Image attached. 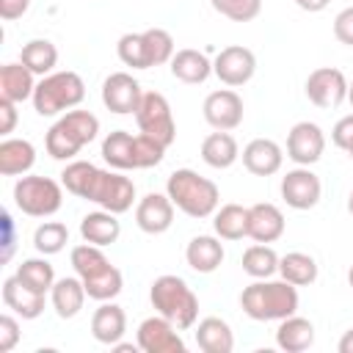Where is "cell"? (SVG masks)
I'll list each match as a JSON object with an SVG mask.
<instances>
[{
	"instance_id": "1",
	"label": "cell",
	"mask_w": 353,
	"mask_h": 353,
	"mask_svg": "<svg viewBox=\"0 0 353 353\" xmlns=\"http://www.w3.org/2000/svg\"><path fill=\"white\" fill-rule=\"evenodd\" d=\"M298 287L284 279H254L240 292V309L256 323H279L298 312Z\"/></svg>"
},
{
	"instance_id": "2",
	"label": "cell",
	"mask_w": 353,
	"mask_h": 353,
	"mask_svg": "<svg viewBox=\"0 0 353 353\" xmlns=\"http://www.w3.org/2000/svg\"><path fill=\"white\" fill-rule=\"evenodd\" d=\"M165 157V146L154 138L127 130H113L102 138V160L116 171H143L160 165Z\"/></svg>"
},
{
	"instance_id": "3",
	"label": "cell",
	"mask_w": 353,
	"mask_h": 353,
	"mask_svg": "<svg viewBox=\"0 0 353 353\" xmlns=\"http://www.w3.org/2000/svg\"><path fill=\"white\" fill-rule=\"evenodd\" d=\"M165 193L179 212L188 218H210L221 204V190L212 179L193 168H176L165 179Z\"/></svg>"
},
{
	"instance_id": "4",
	"label": "cell",
	"mask_w": 353,
	"mask_h": 353,
	"mask_svg": "<svg viewBox=\"0 0 353 353\" xmlns=\"http://www.w3.org/2000/svg\"><path fill=\"white\" fill-rule=\"evenodd\" d=\"M149 301H152V309L165 320H171L179 331L193 328L199 320V298L182 276H174V273L157 276L149 287Z\"/></svg>"
},
{
	"instance_id": "5",
	"label": "cell",
	"mask_w": 353,
	"mask_h": 353,
	"mask_svg": "<svg viewBox=\"0 0 353 353\" xmlns=\"http://www.w3.org/2000/svg\"><path fill=\"white\" fill-rule=\"evenodd\" d=\"M99 135V119L91 110H66L50 130L44 138L47 154L52 160L69 163L80 154L83 146H88L94 138Z\"/></svg>"
},
{
	"instance_id": "6",
	"label": "cell",
	"mask_w": 353,
	"mask_h": 353,
	"mask_svg": "<svg viewBox=\"0 0 353 353\" xmlns=\"http://www.w3.org/2000/svg\"><path fill=\"white\" fill-rule=\"evenodd\" d=\"M174 36L165 28H146L141 33H124L116 41V55L130 69L163 66L174 58Z\"/></svg>"
},
{
	"instance_id": "7",
	"label": "cell",
	"mask_w": 353,
	"mask_h": 353,
	"mask_svg": "<svg viewBox=\"0 0 353 353\" xmlns=\"http://www.w3.org/2000/svg\"><path fill=\"white\" fill-rule=\"evenodd\" d=\"M85 97V83L77 72L63 69V72H50L36 83L33 91V110L39 116H58L72 108H77Z\"/></svg>"
},
{
	"instance_id": "8",
	"label": "cell",
	"mask_w": 353,
	"mask_h": 353,
	"mask_svg": "<svg viewBox=\"0 0 353 353\" xmlns=\"http://www.w3.org/2000/svg\"><path fill=\"white\" fill-rule=\"evenodd\" d=\"M63 185L52 176L25 174L14 182V204L30 218H50L63 207Z\"/></svg>"
},
{
	"instance_id": "9",
	"label": "cell",
	"mask_w": 353,
	"mask_h": 353,
	"mask_svg": "<svg viewBox=\"0 0 353 353\" xmlns=\"http://www.w3.org/2000/svg\"><path fill=\"white\" fill-rule=\"evenodd\" d=\"M85 201H94L97 207L121 215L135 204V182L130 176H124L121 171H116V168L113 171L97 168L94 179L88 185Z\"/></svg>"
},
{
	"instance_id": "10",
	"label": "cell",
	"mask_w": 353,
	"mask_h": 353,
	"mask_svg": "<svg viewBox=\"0 0 353 353\" xmlns=\"http://www.w3.org/2000/svg\"><path fill=\"white\" fill-rule=\"evenodd\" d=\"M135 124H138V132L154 138L165 149L176 138V121H174L171 105L160 91H143V99L135 110Z\"/></svg>"
},
{
	"instance_id": "11",
	"label": "cell",
	"mask_w": 353,
	"mask_h": 353,
	"mask_svg": "<svg viewBox=\"0 0 353 353\" xmlns=\"http://www.w3.org/2000/svg\"><path fill=\"white\" fill-rule=\"evenodd\" d=\"M347 77L342 69L336 66H317L314 72H309L306 83H303V91H306V99L314 105V108H323V110H334L339 108L345 99H347Z\"/></svg>"
},
{
	"instance_id": "12",
	"label": "cell",
	"mask_w": 353,
	"mask_h": 353,
	"mask_svg": "<svg viewBox=\"0 0 353 353\" xmlns=\"http://www.w3.org/2000/svg\"><path fill=\"white\" fill-rule=\"evenodd\" d=\"M279 190H281L284 204L292 207V210H298V212L317 207L320 199H323V182H320V176H317L309 165H295V168H290V171L281 176Z\"/></svg>"
},
{
	"instance_id": "13",
	"label": "cell",
	"mask_w": 353,
	"mask_h": 353,
	"mask_svg": "<svg viewBox=\"0 0 353 353\" xmlns=\"http://www.w3.org/2000/svg\"><path fill=\"white\" fill-rule=\"evenodd\" d=\"M212 74L229 85V88H237V85H245L254 74H256V55L254 50L243 47V44H229L223 47L215 61H212Z\"/></svg>"
},
{
	"instance_id": "14",
	"label": "cell",
	"mask_w": 353,
	"mask_h": 353,
	"mask_svg": "<svg viewBox=\"0 0 353 353\" xmlns=\"http://www.w3.org/2000/svg\"><path fill=\"white\" fill-rule=\"evenodd\" d=\"M201 113H204V121L212 130L232 132V130H237L243 124L245 105H243V97L234 88H218V91L207 94V99L201 105Z\"/></svg>"
},
{
	"instance_id": "15",
	"label": "cell",
	"mask_w": 353,
	"mask_h": 353,
	"mask_svg": "<svg viewBox=\"0 0 353 353\" xmlns=\"http://www.w3.org/2000/svg\"><path fill=\"white\" fill-rule=\"evenodd\" d=\"M135 342L143 353H185V339L179 334V328L165 320L163 314H152L146 320H141Z\"/></svg>"
},
{
	"instance_id": "16",
	"label": "cell",
	"mask_w": 353,
	"mask_h": 353,
	"mask_svg": "<svg viewBox=\"0 0 353 353\" xmlns=\"http://www.w3.org/2000/svg\"><path fill=\"white\" fill-rule=\"evenodd\" d=\"M143 99L141 83L130 72H113L102 83V105L116 116H135L138 105Z\"/></svg>"
},
{
	"instance_id": "17",
	"label": "cell",
	"mask_w": 353,
	"mask_h": 353,
	"mask_svg": "<svg viewBox=\"0 0 353 353\" xmlns=\"http://www.w3.org/2000/svg\"><path fill=\"white\" fill-rule=\"evenodd\" d=\"M325 152V132L314 121H298L287 132V157L295 165H314Z\"/></svg>"
},
{
	"instance_id": "18",
	"label": "cell",
	"mask_w": 353,
	"mask_h": 353,
	"mask_svg": "<svg viewBox=\"0 0 353 353\" xmlns=\"http://www.w3.org/2000/svg\"><path fill=\"white\" fill-rule=\"evenodd\" d=\"M174 201L168 199V193H146L143 199H138L135 204V223L143 234H163L171 229L174 223Z\"/></svg>"
},
{
	"instance_id": "19",
	"label": "cell",
	"mask_w": 353,
	"mask_h": 353,
	"mask_svg": "<svg viewBox=\"0 0 353 353\" xmlns=\"http://www.w3.org/2000/svg\"><path fill=\"white\" fill-rule=\"evenodd\" d=\"M243 165L254 176H273L284 165V149L273 138H254L243 146Z\"/></svg>"
},
{
	"instance_id": "20",
	"label": "cell",
	"mask_w": 353,
	"mask_h": 353,
	"mask_svg": "<svg viewBox=\"0 0 353 353\" xmlns=\"http://www.w3.org/2000/svg\"><path fill=\"white\" fill-rule=\"evenodd\" d=\"M287 229L284 212L270 204V201H259L248 207V237L254 243H276Z\"/></svg>"
},
{
	"instance_id": "21",
	"label": "cell",
	"mask_w": 353,
	"mask_h": 353,
	"mask_svg": "<svg viewBox=\"0 0 353 353\" xmlns=\"http://www.w3.org/2000/svg\"><path fill=\"white\" fill-rule=\"evenodd\" d=\"M226 259L223 243L218 234H196L185 245V262L196 273H215Z\"/></svg>"
},
{
	"instance_id": "22",
	"label": "cell",
	"mask_w": 353,
	"mask_h": 353,
	"mask_svg": "<svg viewBox=\"0 0 353 353\" xmlns=\"http://www.w3.org/2000/svg\"><path fill=\"white\" fill-rule=\"evenodd\" d=\"M127 334V314L119 303L113 301H102L94 314H91V336L99 342V345H116L121 342Z\"/></svg>"
},
{
	"instance_id": "23",
	"label": "cell",
	"mask_w": 353,
	"mask_h": 353,
	"mask_svg": "<svg viewBox=\"0 0 353 353\" xmlns=\"http://www.w3.org/2000/svg\"><path fill=\"white\" fill-rule=\"evenodd\" d=\"M44 301H47V295L25 287L17 276H8L3 281V303H6V309H11L22 320H36L44 312Z\"/></svg>"
},
{
	"instance_id": "24",
	"label": "cell",
	"mask_w": 353,
	"mask_h": 353,
	"mask_svg": "<svg viewBox=\"0 0 353 353\" xmlns=\"http://www.w3.org/2000/svg\"><path fill=\"white\" fill-rule=\"evenodd\" d=\"M88 292H85V284L80 276H63V279H55L52 290H50V303L55 309V314L61 320H72L83 312V303H85Z\"/></svg>"
},
{
	"instance_id": "25",
	"label": "cell",
	"mask_w": 353,
	"mask_h": 353,
	"mask_svg": "<svg viewBox=\"0 0 353 353\" xmlns=\"http://www.w3.org/2000/svg\"><path fill=\"white\" fill-rule=\"evenodd\" d=\"M36 165V146L28 138H3L0 141V174L25 176Z\"/></svg>"
},
{
	"instance_id": "26",
	"label": "cell",
	"mask_w": 353,
	"mask_h": 353,
	"mask_svg": "<svg viewBox=\"0 0 353 353\" xmlns=\"http://www.w3.org/2000/svg\"><path fill=\"white\" fill-rule=\"evenodd\" d=\"M168 69H171V74H174L179 83L199 85V83H204V80L212 74V61H210L201 50L185 47V50H176V52H174V58L168 61Z\"/></svg>"
},
{
	"instance_id": "27",
	"label": "cell",
	"mask_w": 353,
	"mask_h": 353,
	"mask_svg": "<svg viewBox=\"0 0 353 353\" xmlns=\"http://www.w3.org/2000/svg\"><path fill=\"white\" fill-rule=\"evenodd\" d=\"M121 234V223H119V215L116 212H108V210H94V212H85L80 218V237L85 243H94V245H113Z\"/></svg>"
},
{
	"instance_id": "28",
	"label": "cell",
	"mask_w": 353,
	"mask_h": 353,
	"mask_svg": "<svg viewBox=\"0 0 353 353\" xmlns=\"http://www.w3.org/2000/svg\"><path fill=\"white\" fill-rule=\"evenodd\" d=\"M276 345L284 350V353H303L314 345V325L309 317H301L298 312L279 320V328H276Z\"/></svg>"
},
{
	"instance_id": "29",
	"label": "cell",
	"mask_w": 353,
	"mask_h": 353,
	"mask_svg": "<svg viewBox=\"0 0 353 353\" xmlns=\"http://www.w3.org/2000/svg\"><path fill=\"white\" fill-rule=\"evenodd\" d=\"M36 91V74L22 63H3L0 66V97L22 105L25 99H33Z\"/></svg>"
},
{
	"instance_id": "30",
	"label": "cell",
	"mask_w": 353,
	"mask_h": 353,
	"mask_svg": "<svg viewBox=\"0 0 353 353\" xmlns=\"http://www.w3.org/2000/svg\"><path fill=\"white\" fill-rule=\"evenodd\" d=\"M240 157V146L234 141L232 132H223V130H215L210 132L204 141H201V160L210 165V168H232Z\"/></svg>"
},
{
	"instance_id": "31",
	"label": "cell",
	"mask_w": 353,
	"mask_h": 353,
	"mask_svg": "<svg viewBox=\"0 0 353 353\" xmlns=\"http://www.w3.org/2000/svg\"><path fill=\"white\" fill-rule=\"evenodd\" d=\"M196 345L204 353H232L234 350V331L221 317H204L196 325Z\"/></svg>"
},
{
	"instance_id": "32",
	"label": "cell",
	"mask_w": 353,
	"mask_h": 353,
	"mask_svg": "<svg viewBox=\"0 0 353 353\" xmlns=\"http://www.w3.org/2000/svg\"><path fill=\"white\" fill-rule=\"evenodd\" d=\"M279 276L295 287H309L317 281L320 268L317 259L306 251H287L284 256H279Z\"/></svg>"
},
{
	"instance_id": "33",
	"label": "cell",
	"mask_w": 353,
	"mask_h": 353,
	"mask_svg": "<svg viewBox=\"0 0 353 353\" xmlns=\"http://www.w3.org/2000/svg\"><path fill=\"white\" fill-rule=\"evenodd\" d=\"M19 61H22L36 77H44V74L55 72V66H58V47H55L50 39H30V41L22 44Z\"/></svg>"
},
{
	"instance_id": "34",
	"label": "cell",
	"mask_w": 353,
	"mask_h": 353,
	"mask_svg": "<svg viewBox=\"0 0 353 353\" xmlns=\"http://www.w3.org/2000/svg\"><path fill=\"white\" fill-rule=\"evenodd\" d=\"M212 229L221 240H243L248 237V207L223 204L212 215Z\"/></svg>"
},
{
	"instance_id": "35",
	"label": "cell",
	"mask_w": 353,
	"mask_h": 353,
	"mask_svg": "<svg viewBox=\"0 0 353 353\" xmlns=\"http://www.w3.org/2000/svg\"><path fill=\"white\" fill-rule=\"evenodd\" d=\"M25 287L47 295L55 284V268L50 265V259L41 254V256H30V259H22L17 265V273H14Z\"/></svg>"
},
{
	"instance_id": "36",
	"label": "cell",
	"mask_w": 353,
	"mask_h": 353,
	"mask_svg": "<svg viewBox=\"0 0 353 353\" xmlns=\"http://www.w3.org/2000/svg\"><path fill=\"white\" fill-rule=\"evenodd\" d=\"M243 273L251 279H273L279 273V254L270 243H254L243 251Z\"/></svg>"
},
{
	"instance_id": "37",
	"label": "cell",
	"mask_w": 353,
	"mask_h": 353,
	"mask_svg": "<svg viewBox=\"0 0 353 353\" xmlns=\"http://www.w3.org/2000/svg\"><path fill=\"white\" fill-rule=\"evenodd\" d=\"M83 284H85V292H88V298L91 301H113V298H119V292L124 290V276H121V270L110 262L105 270H99L97 276H91V279H83Z\"/></svg>"
},
{
	"instance_id": "38",
	"label": "cell",
	"mask_w": 353,
	"mask_h": 353,
	"mask_svg": "<svg viewBox=\"0 0 353 353\" xmlns=\"http://www.w3.org/2000/svg\"><path fill=\"white\" fill-rule=\"evenodd\" d=\"M69 262H72V268H74V273H77L80 279H91V276H97L99 270H105V268L110 265V259L105 256L102 245L85 243V240L72 248Z\"/></svg>"
},
{
	"instance_id": "39",
	"label": "cell",
	"mask_w": 353,
	"mask_h": 353,
	"mask_svg": "<svg viewBox=\"0 0 353 353\" xmlns=\"http://www.w3.org/2000/svg\"><path fill=\"white\" fill-rule=\"evenodd\" d=\"M69 243V229L66 223L61 221H44L41 226H36L33 232V248L44 256H52V254H61Z\"/></svg>"
},
{
	"instance_id": "40",
	"label": "cell",
	"mask_w": 353,
	"mask_h": 353,
	"mask_svg": "<svg viewBox=\"0 0 353 353\" xmlns=\"http://www.w3.org/2000/svg\"><path fill=\"white\" fill-rule=\"evenodd\" d=\"M97 168H99V165H94V163H88V160H69V163L63 165V171H61V185L66 188V193H72V196H77V199H85L88 185H91Z\"/></svg>"
},
{
	"instance_id": "41",
	"label": "cell",
	"mask_w": 353,
	"mask_h": 353,
	"mask_svg": "<svg viewBox=\"0 0 353 353\" xmlns=\"http://www.w3.org/2000/svg\"><path fill=\"white\" fill-rule=\"evenodd\" d=\"M210 6L232 22H254L262 14V0H210Z\"/></svg>"
},
{
	"instance_id": "42",
	"label": "cell",
	"mask_w": 353,
	"mask_h": 353,
	"mask_svg": "<svg viewBox=\"0 0 353 353\" xmlns=\"http://www.w3.org/2000/svg\"><path fill=\"white\" fill-rule=\"evenodd\" d=\"M22 331H19V320L14 312H6L0 314V353H11L19 342Z\"/></svg>"
},
{
	"instance_id": "43",
	"label": "cell",
	"mask_w": 353,
	"mask_h": 353,
	"mask_svg": "<svg viewBox=\"0 0 353 353\" xmlns=\"http://www.w3.org/2000/svg\"><path fill=\"white\" fill-rule=\"evenodd\" d=\"M331 141H334V146L342 149L345 154L353 149V113L342 116V119L334 124V130H331Z\"/></svg>"
},
{
	"instance_id": "44",
	"label": "cell",
	"mask_w": 353,
	"mask_h": 353,
	"mask_svg": "<svg viewBox=\"0 0 353 353\" xmlns=\"http://www.w3.org/2000/svg\"><path fill=\"white\" fill-rule=\"evenodd\" d=\"M334 39L345 47H353V6L342 8L334 17Z\"/></svg>"
},
{
	"instance_id": "45",
	"label": "cell",
	"mask_w": 353,
	"mask_h": 353,
	"mask_svg": "<svg viewBox=\"0 0 353 353\" xmlns=\"http://www.w3.org/2000/svg\"><path fill=\"white\" fill-rule=\"evenodd\" d=\"M17 119H19V113H17V102L0 97V135L8 138V135L14 132V127H17Z\"/></svg>"
},
{
	"instance_id": "46",
	"label": "cell",
	"mask_w": 353,
	"mask_h": 353,
	"mask_svg": "<svg viewBox=\"0 0 353 353\" xmlns=\"http://www.w3.org/2000/svg\"><path fill=\"white\" fill-rule=\"evenodd\" d=\"M30 8V0H0V17L6 22H14L19 17H25Z\"/></svg>"
},
{
	"instance_id": "47",
	"label": "cell",
	"mask_w": 353,
	"mask_h": 353,
	"mask_svg": "<svg viewBox=\"0 0 353 353\" xmlns=\"http://www.w3.org/2000/svg\"><path fill=\"white\" fill-rule=\"evenodd\" d=\"M3 262H8L11 259V254H14V218L8 215V212H3Z\"/></svg>"
},
{
	"instance_id": "48",
	"label": "cell",
	"mask_w": 353,
	"mask_h": 353,
	"mask_svg": "<svg viewBox=\"0 0 353 353\" xmlns=\"http://www.w3.org/2000/svg\"><path fill=\"white\" fill-rule=\"evenodd\" d=\"M328 3H331V0H295V6H298L301 11H309V14H320V11H325Z\"/></svg>"
},
{
	"instance_id": "49",
	"label": "cell",
	"mask_w": 353,
	"mask_h": 353,
	"mask_svg": "<svg viewBox=\"0 0 353 353\" xmlns=\"http://www.w3.org/2000/svg\"><path fill=\"white\" fill-rule=\"evenodd\" d=\"M336 350H339V353H353V328H347V331L339 336Z\"/></svg>"
},
{
	"instance_id": "50",
	"label": "cell",
	"mask_w": 353,
	"mask_h": 353,
	"mask_svg": "<svg viewBox=\"0 0 353 353\" xmlns=\"http://www.w3.org/2000/svg\"><path fill=\"white\" fill-rule=\"evenodd\" d=\"M113 350H119V353H135V350H141V347H138V342H135V345H132V342H116Z\"/></svg>"
},
{
	"instance_id": "51",
	"label": "cell",
	"mask_w": 353,
	"mask_h": 353,
	"mask_svg": "<svg viewBox=\"0 0 353 353\" xmlns=\"http://www.w3.org/2000/svg\"><path fill=\"white\" fill-rule=\"evenodd\" d=\"M347 102H350V105H353V80H350V83H347Z\"/></svg>"
},
{
	"instance_id": "52",
	"label": "cell",
	"mask_w": 353,
	"mask_h": 353,
	"mask_svg": "<svg viewBox=\"0 0 353 353\" xmlns=\"http://www.w3.org/2000/svg\"><path fill=\"white\" fill-rule=\"evenodd\" d=\"M347 212L353 215V190H350V196H347Z\"/></svg>"
},
{
	"instance_id": "53",
	"label": "cell",
	"mask_w": 353,
	"mask_h": 353,
	"mask_svg": "<svg viewBox=\"0 0 353 353\" xmlns=\"http://www.w3.org/2000/svg\"><path fill=\"white\" fill-rule=\"evenodd\" d=\"M347 284H350V290H353V265H350V270H347Z\"/></svg>"
},
{
	"instance_id": "54",
	"label": "cell",
	"mask_w": 353,
	"mask_h": 353,
	"mask_svg": "<svg viewBox=\"0 0 353 353\" xmlns=\"http://www.w3.org/2000/svg\"><path fill=\"white\" fill-rule=\"evenodd\" d=\"M347 157H350V160H353V149H350V152H347Z\"/></svg>"
}]
</instances>
